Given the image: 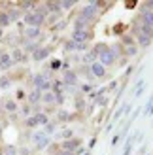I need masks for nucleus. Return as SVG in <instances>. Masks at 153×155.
<instances>
[{
	"instance_id": "1",
	"label": "nucleus",
	"mask_w": 153,
	"mask_h": 155,
	"mask_svg": "<svg viewBox=\"0 0 153 155\" xmlns=\"http://www.w3.org/2000/svg\"><path fill=\"white\" fill-rule=\"evenodd\" d=\"M45 17H47V12H45L44 6L38 8V10H34V12L23 13V19H25L27 27H36V28H40L44 23H45Z\"/></svg>"
},
{
	"instance_id": "2",
	"label": "nucleus",
	"mask_w": 153,
	"mask_h": 155,
	"mask_svg": "<svg viewBox=\"0 0 153 155\" xmlns=\"http://www.w3.org/2000/svg\"><path fill=\"white\" fill-rule=\"evenodd\" d=\"M98 8H102V2H91L87 6H83L81 12H80V17L89 21V23H93L98 17Z\"/></svg>"
},
{
	"instance_id": "3",
	"label": "nucleus",
	"mask_w": 153,
	"mask_h": 155,
	"mask_svg": "<svg viewBox=\"0 0 153 155\" xmlns=\"http://www.w3.org/2000/svg\"><path fill=\"white\" fill-rule=\"evenodd\" d=\"M32 85H34V89H38V91H42V93H45V91H51V81H49V74H36L34 78H32Z\"/></svg>"
},
{
	"instance_id": "4",
	"label": "nucleus",
	"mask_w": 153,
	"mask_h": 155,
	"mask_svg": "<svg viewBox=\"0 0 153 155\" xmlns=\"http://www.w3.org/2000/svg\"><path fill=\"white\" fill-rule=\"evenodd\" d=\"M32 142L36 144L38 150H45V148L51 144V138L42 130V133H34V134H32Z\"/></svg>"
},
{
	"instance_id": "5",
	"label": "nucleus",
	"mask_w": 153,
	"mask_h": 155,
	"mask_svg": "<svg viewBox=\"0 0 153 155\" xmlns=\"http://www.w3.org/2000/svg\"><path fill=\"white\" fill-rule=\"evenodd\" d=\"M91 38H93L91 30H72V40L78 44H87Z\"/></svg>"
},
{
	"instance_id": "6",
	"label": "nucleus",
	"mask_w": 153,
	"mask_h": 155,
	"mask_svg": "<svg viewBox=\"0 0 153 155\" xmlns=\"http://www.w3.org/2000/svg\"><path fill=\"white\" fill-rule=\"evenodd\" d=\"M116 61H117V59L113 57V53L110 51V48L106 49V51H102L100 55H98V63H100V64H102L104 68H108V66H112L113 63H116Z\"/></svg>"
},
{
	"instance_id": "7",
	"label": "nucleus",
	"mask_w": 153,
	"mask_h": 155,
	"mask_svg": "<svg viewBox=\"0 0 153 155\" xmlns=\"http://www.w3.org/2000/svg\"><path fill=\"white\" fill-rule=\"evenodd\" d=\"M81 146V140L80 138H70V140H63V150L64 151H72V153H76L78 151V148Z\"/></svg>"
},
{
	"instance_id": "8",
	"label": "nucleus",
	"mask_w": 153,
	"mask_h": 155,
	"mask_svg": "<svg viewBox=\"0 0 153 155\" xmlns=\"http://www.w3.org/2000/svg\"><path fill=\"white\" fill-rule=\"evenodd\" d=\"M49 53H51L49 48H38V49L32 53V61H36V63H42L44 59L49 57Z\"/></svg>"
},
{
	"instance_id": "9",
	"label": "nucleus",
	"mask_w": 153,
	"mask_h": 155,
	"mask_svg": "<svg viewBox=\"0 0 153 155\" xmlns=\"http://www.w3.org/2000/svg\"><path fill=\"white\" fill-rule=\"evenodd\" d=\"M63 83L68 85V87H74V85L78 83V74L72 72V70H66V72L63 74Z\"/></svg>"
},
{
	"instance_id": "10",
	"label": "nucleus",
	"mask_w": 153,
	"mask_h": 155,
	"mask_svg": "<svg viewBox=\"0 0 153 155\" xmlns=\"http://www.w3.org/2000/svg\"><path fill=\"white\" fill-rule=\"evenodd\" d=\"M140 21L144 23V25H148L153 28V12L146 10V8H140Z\"/></svg>"
},
{
	"instance_id": "11",
	"label": "nucleus",
	"mask_w": 153,
	"mask_h": 155,
	"mask_svg": "<svg viewBox=\"0 0 153 155\" xmlns=\"http://www.w3.org/2000/svg\"><path fill=\"white\" fill-rule=\"evenodd\" d=\"M13 66V61H11V55H8V53H0V70H10Z\"/></svg>"
},
{
	"instance_id": "12",
	"label": "nucleus",
	"mask_w": 153,
	"mask_h": 155,
	"mask_svg": "<svg viewBox=\"0 0 153 155\" xmlns=\"http://www.w3.org/2000/svg\"><path fill=\"white\" fill-rule=\"evenodd\" d=\"M91 76H95V78H104V76H106V68L96 61L95 64H91Z\"/></svg>"
},
{
	"instance_id": "13",
	"label": "nucleus",
	"mask_w": 153,
	"mask_h": 155,
	"mask_svg": "<svg viewBox=\"0 0 153 155\" xmlns=\"http://www.w3.org/2000/svg\"><path fill=\"white\" fill-rule=\"evenodd\" d=\"M40 34H42V30L36 28V27H27V28H25V36H27L28 42H34Z\"/></svg>"
},
{
	"instance_id": "14",
	"label": "nucleus",
	"mask_w": 153,
	"mask_h": 155,
	"mask_svg": "<svg viewBox=\"0 0 153 155\" xmlns=\"http://www.w3.org/2000/svg\"><path fill=\"white\" fill-rule=\"evenodd\" d=\"M89 27H91L89 21L81 19L80 15H76V19H74V30H89Z\"/></svg>"
},
{
	"instance_id": "15",
	"label": "nucleus",
	"mask_w": 153,
	"mask_h": 155,
	"mask_svg": "<svg viewBox=\"0 0 153 155\" xmlns=\"http://www.w3.org/2000/svg\"><path fill=\"white\" fill-rule=\"evenodd\" d=\"M42 102H44V104H47V106H53V104H57L55 93H53V91H45L44 95H42Z\"/></svg>"
},
{
	"instance_id": "16",
	"label": "nucleus",
	"mask_w": 153,
	"mask_h": 155,
	"mask_svg": "<svg viewBox=\"0 0 153 155\" xmlns=\"http://www.w3.org/2000/svg\"><path fill=\"white\" fill-rule=\"evenodd\" d=\"M11 61L13 63H27V53L23 49H15L11 53Z\"/></svg>"
},
{
	"instance_id": "17",
	"label": "nucleus",
	"mask_w": 153,
	"mask_h": 155,
	"mask_svg": "<svg viewBox=\"0 0 153 155\" xmlns=\"http://www.w3.org/2000/svg\"><path fill=\"white\" fill-rule=\"evenodd\" d=\"M42 95H44V93L42 91H38V89H32V91H30L28 93V102L30 104H38V102H40V100H42Z\"/></svg>"
},
{
	"instance_id": "18",
	"label": "nucleus",
	"mask_w": 153,
	"mask_h": 155,
	"mask_svg": "<svg viewBox=\"0 0 153 155\" xmlns=\"http://www.w3.org/2000/svg\"><path fill=\"white\" fill-rule=\"evenodd\" d=\"M81 61H83L85 64H89V66H91V64H95L96 61H98V55H96L95 51H87L85 55H83V59H81Z\"/></svg>"
},
{
	"instance_id": "19",
	"label": "nucleus",
	"mask_w": 153,
	"mask_h": 155,
	"mask_svg": "<svg viewBox=\"0 0 153 155\" xmlns=\"http://www.w3.org/2000/svg\"><path fill=\"white\" fill-rule=\"evenodd\" d=\"M153 38L151 36H146V34H136V42H138L140 48H148V45L151 44Z\"/></svg>"
},
{
	"instance_id": "20",
	"label": "nucleus",
	"mask_w": 153,
	"mask_h": 155,
	"mask_svg": "<svg viewBox=\"0 0 153 155\" xmlns=\"http://www.w3.org/2000/svg\"><path fill=\"white\" fill-rule=\"evenodd\" d=\"M34 117H36V123H38V125H47V123H49V117H47V114H42V112H38L36 115H34Z\"/></svg>"
},
{
	"instance_id": "21",
	"label": "nucleus",
	"mask_w": 153,
	"mask_h": 155,
	"mask_svg": "<svg viewBox=\"0 0 153 155\" xmlns=\"http://www.w3.org/2000/svg\"><path fill=\"white\" fill-rule=\"evenodd\" d=\"M4 110L10 112V114L17 112V102H15V100H6V102H4Z\"/></svg>"
},
{
	"instance_id": "22",
	"label": "nucleus",
	"mask_w": 153,
	"mask_h": 155,
	"mask_svg": "<svg viewBox=\"0 0 153 155\" xmlns=\"http://www.w3.org/2000/svg\"><path fill=\"white\" fill-rule=\"evenodd\" d=\"M136 53H138V45L132 44V45H125V55L127 57H134Z\"/></svg>"
},
{
	"instance_id": "23",
	"label": "nucleus",
	"mask_w": 153,
	"mask_h": 155,
	"mask_svg": "<svg viewBox=\"0 0 153 155\" xmlns=\"http://www.w3.org/2000/svg\"><path fill=\"white\" fill-rule=\"evenodd\" d=\"M21 10H17V8H15V10H10L8 12V17H10V23H13V21H17L19 17H21Z\"/></svg>"
},
{
	"instance_id": "24",
	"label": "nucleus",
	"mask_w": 153,
	"mask_h": 155,
	"mask_svg": "<svg viewBox=\"0 0 153 155\" xmlns=\"http://www.w3.org/2000/svg\"><path fill=\"white\" fill-rule=\"evenodd\" d=\"M57 119H59V121H63V123H66V121H70V119H72V114H68V112H64V110H60V112L57 114Z\"/></svg>"
},
{
	"instance_id": "25",
	"label": "nucleus",
	"mask_w": 153,
	"mask_h": 155,
	"mask_svg": "<svg viewBox=\"0 0 153 155\" xmlns=\"http://www.w3.org/2000/svg\"><path fill=\"white\" fill-rule=\"evenodd\" d=\"M59 4H60V10H70V8L76 6L74 0H59Z\"/></svg>"
},
{
	"instance_id": "26",
	"label": "nucleus",
	"mask_w": 153,
	"mask_h": 155,
	"mask_svg": "<svg viewBox=\"0 0 153 155\" xmlns=\"http://www.w3.org/2000/svg\"><path fill=\"white\" fill-rule=\"evenodd\" d=\"M10 25V17H8V12H0V28Z\"/></svg>"
},
{
	"instance_id": "27",
	"label": "nucleus",
	"mask_w": 153,
	"mask_h": 155,
	"mask_svg": "<svg viewBox=\"0 0 153 155\" xmlns=\"http://www.w3.org/2000/svg\"><path fill=\"white\" fill-rule=\"evenodd\" d=\"M63 140H70V138H74V130L72 129H64V130H60V134H59Z\"/></svg>"
},
{
	"instance_id": "28",
	"label": "nucleus",
	"mask_w": 153,
	"mask_h": 155,
	"mask_svg": "<svg viewBox=\"0 0 153 155\" xmlns=\"http://www.w3.org/2000/svg\"><path fill=\"white\" fill-rule=\"evenodd\" d=\"M10 85H11V80H10L8 76H2V78H0V89H8Z\"/></svg>"
},
{
	"instance_id": "29",
	"label": "nucleus",
	"mask_w": 153,
	"mask_h": 155,
	"mask_svg": "<svg viewBox=\"0 0 153 155\" xmlns=\"http://www.w3.org/2000/svg\"><path fill=\"white\" fill-rule=\"evenodd\" d=\"M38 48H40V45H38L36 42H28L27 40V44H25V51H30V53H34Z\"/></svg>"
},
{
	"instance_id": "30",
	"label": "nucleus",
	"mask_w": 153,
	"mask_h": 155,
	"mask_svg": "<svg viewBox=\"0 0 153 155\" xmlns=\"http://www.w3.org/2000/svg\"><path fill=\"white\" fill-rule=\"evenodd\" d=\"M25 125H27V127H30V129H32V127H38L36 117H34V115H30V117H27V119H25Z\"/></svg>"
},
{
	"instance_id": "31",
	"label": "nucleus",
	"mask_w": 153,
	"mask_h": 155,
	"mask_svg": "<svg viewBox=\"0 0 153 155\" xmlns=\"http://www.w3.org/2000/svg\"><path fill=\"white\" fill-rule=\"evenodd\" d=\"M144 85H146V83H144V80H140L138 85H136V89H134V95H136V97H140L142 93H144Z\"/></svg>"
},
{
	"instance_id": "32",
	"label": "nucleus",
	"mask_w": 153,
	"mask_h": 155,
	"mask_svg": "<svg viewBox=\"0 0 153 155\" xmlns=\"http://www.w3.org/2000/svg\"><path fill=\"white\" fill-rule=\"evenodd\" d=\"M19 8H23V10H30V12H34L36 4H34V2H23V4H19Z\"/></svg>"
},
{
	"instance_id": "33",
	"label": "nucleus",
	"mask_w": 153,
	"mask_h": 155,
	"mask_svg": "<svg viewBox=\"0 0 153 155\" xmlns=\"http://www.w3.org/2000/svg\"><path fill=\"white\" fill-rule=\"evenodd\" d=\"M106 49H108V45H106V44H96V48H95L93 51L96 53V55H100V53H102V51H106Z\"/></svg>"
},
{
	"instance_id": "34",
	"label": "nucleus",
	"mask_w": 153,
	"mask_h": 155,
	"mask_svg": "<svg viewBox=\"0 0 153 155\" xmlns=\"http://www.w3.org/2000/svg\"><path fill=\"white\" fill-rule=\"evenodd\" d=\"M53 130H55V123H47V125L44 127V133L47 134V136H49V134L53 133Z\"/></svg>"
},
{
	"instance_id": "35",
	"label": "nucleus",
	"mask_w": 153,
	"mask_h": 155,
	"mask_svg": "<svg viewBox=\"0 0 153 155\" xmlns=\"http://www.w3.org/2000/svg\"><path fill=\"white\" fill-rule=\"evenodd\" d=\"M132 44H136L132 36H123V45H132Z\"/></svg>"
},
{
	"instance_id": "36",
	"label": "nucleus",
	"mask_w": 153,
	"mask_h": 155,
	"mask_svg": "<svg viewBox=\"0 0 153 155\" xmlns=\"http://www.w3.org/2000/svg\"><path fill=\"white\" fill-rule=\"evenodd\" d=\"M64 49H66V51H74V49H76V42H74V40L66 42V44H64Z\"/></svg>"
},
{
	"instance_id": "37",
	"label": "nucleus",
	"mask_w": 153,
	"mask_h": 155,
	"mask_svg": "<svg viewBox=\"0 0 153 155\" xmlns=\"http://www.w3.org/2000/svg\"><path fill=\"white\" fill-rule=\"evenodd\" d=\"M6 155H17V150H15L13 146H8V148H6Z\"/></svg>"
},
{
	"instance_id": "38",
	"label": "nucleus",
	"mask_w": 153,
	"mask_h": 155,
	"mask_svg": "<svg viewBox=\"0 0 153 155\" xmlns=\"http://www.w3.org/2000/svg\"><path fill=\"white\" fill-rule=\"evenodd\" d=\"M74 104H76V108H78V110H83V106H85V102H83L81 98H76V102H74Z\"/></svg>"
},
{
	"instance_id": "39",
	"label": "nucleus",
	"mask_w": 153,
	"mask_h": 155,
	"mask_svg": "<svg viewBox=\"0 0 153 155\" xmlns=\"http://www.w3.org/2000/svg\"><path fill=\"white\" fill-rule=\"evenodd\" d=\"M142 8H146V10H149V12H153V0H148L146 4H144Z\"/></svg>"
},
{
	"instance_id": "40",
	"label": "nucleus",
	"mask_w": 153,
	"mask_h": 155,
	"mask_svg": "<svg viewBox=\"0 0 153 155\" xmlns=\"http://www.w3.org/2000/svg\"><path fill=\"white\" fill-rule=\"evenodd\" d=\"M106 102H108V100H106L104 97H98V100H96V104H98V106H104Z\"/></svg>"
},
{
	"instance_id": "41",
	"label": "nucleus",
	"mask_w": 153,
	"mask_h": 155,
	"mask_svg": "<svg viewBox=\"0 0 153 155\" xmlns=\"http://www.w3.org/2000/svg\"><path fill=\"white\" fill-rule=\"evenodd\" d=\"M51 68H53V70H57V68H60V61H53V63H51Z\"/></svg>"
},
{
	"instance_id": "42",
	"label": "nucleus",
	"mask_w": 153,
	"mask_h": 155,
	"mask_svg": "<svg viewBox=\"0 0 153 155\" xmlns=\"http://www.w3.org/2000/svg\"><path fill=\"white\" fill-rule=\"evenodd\" d=\"M91 89H93V87H91L89 83H85V85H83V87H81V91H83V93H89Z\"/></svg>"
},
{
	"instance_id": "43",
	"label": "nucleus",
	"mask_w": 153,
	"mask_h": 155,
	"mask_svg": "<svg viewBox=\"0 0 153 155\" xmlns=\"http://www.w3.org/2000/svg\"><path fill=\"white\" fill-rule=\"evenodd\" d=\"M116 32H117V34L123 32V25H117V27H116Z\"/></svg>"
},
{
	"instance_id": "44",
	"label": "nucleus",
	"mask_w": 153,
	"mask_h": 155,
	"mask_svg": "<svg viewBox=\"0 0 153 155\" xmlns=\"http://www.w3.org/2000/svg\"><path fill=\"white\" fill-rule=\"evenodd\" d=\"M59 155H76V153H72V151H64V150H63V151H60Z\"/></svg>"
},
{
	"instance_id": "45",
	"label": "nucleus",
	"mask_w": 153,
	"mask_h": 155,
	"mask_svg": "<svg viewBox=\"0 0 153 155\" xmlns=\"http://www.w3.org/2000/svg\"><path fill=\"white\" fill-rule=\"evenodd\" d=\"M21 155H28V150H21Z\"/></svg>"
},
{
	"instance_id": "46",
	"label": "nucleus",
	"mask_w": 153,
	"mask_h": 155,
	"mask_svg": "<svg viewBox=\"0 0 153 155\" xmlns=\"http://www.w3.org/2000/svg\"><path fill=\"white\" fill-rule=\"evenodd\" d=\"M0 112H2V104H0Z\"/></svg>"
},
{
	"instance_id": "47",
	"label": "nucleus",
	"mask_w": 153,
	"mask_h": 155,
	"mask_svg": "<svg viewBox=\"0 0 153 155\" xmlns=\"http://www.w3.org/2000/svg\"><path fill=\"white\" fill-rule=\"evenodd\" d=\"M0 36H2V30H0Z\"/></svg>"
},
{
	"instance_id": "48",
	"label": "nucleus",
	"mask_w": 153,
	"mask_h": 155,
	"mask_svg": "<svg viewBox=\"0 0 153 155\" xmlns=\"http://www.w3.org/2000/svg\"><path fill=\"white\" fill-rule=\"evenodd\" d=\"M0 133H2V127H0Z\"/></svg>"
}]
</instances>
